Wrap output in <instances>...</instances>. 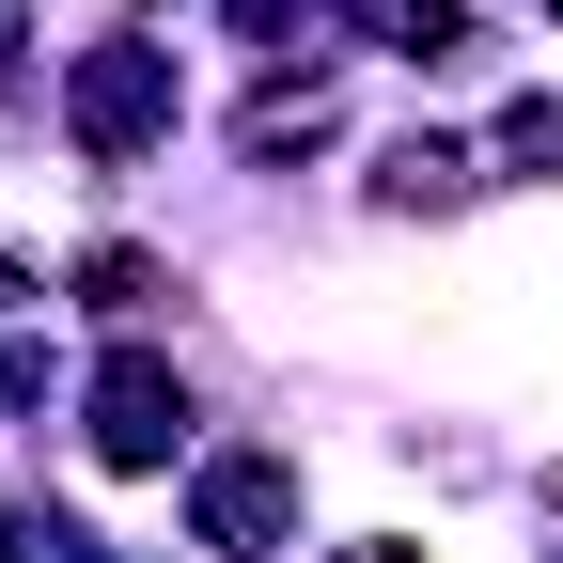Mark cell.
Returning a JSON list of instances; mask_svg holds the SVG:
<instances>
[{
	"label": "cell",
	"mask_w": 563,
	"mask_h": 563,
	"mask_svg": "<svg viewBox=\"0 0 563 563\" xmlns=\"http://www.w3.org/2000/svg\"><path fill=\"white\" fill-rule=\"evenodd\" d=\"M313 141H329V95H266L251 110V157H313Z\"/></svg>",
	"instance_id": "obj_7"
},
{
	"label": "cell",
	"mask_w": 563,
	"mask_h": 563,
	"mask_svg": "<svg viewBox=\"0 0 563 563\" xmlns=\"http://www.w3.org/2000/svg\"><path fill=\"white\" fill-rule=\"evenodd\" d=\"M16 32H32V16H16V0H0V47H16Z\"/></svg>",
	"instance_id": "obj_11"
},
{
	"label": "cell",
	"mask_w": 563,
	"mask_h": 563,
	"mask_svg": "<svg viewBox=\"0 0 563 563\" xmlns=\"http://www.w3.org/2000/svg\"><path fill=\"white\" fill-rule=\"evenodd\" d=\"M0 563H95V532L47 517V501H0Z\"/></svg>",
	"instance_id": "obj_6"
},
{
	"label": "cell",
	"mask_w": 563,
	"mask_h": 563,
	"mask_svg": "<svg viewBox=\"0 0 563 563\" xmlns=\"http://www.w3.org/2000/svg\"><path fill=\"white\" fill-rule=\"evenodd\" d=\"M548 16H563V0H548Z\"/></svg>",
	"instance_id": "obj_14"
},
{
	"label": "cell",
	"mask_w": 563,
	"mask_h": 563,
	"mask_svg": "<svg viewBox=\"0 0 563 563\" xmlns=\"http://www.w3.org/2000/svg\"><path fill=\"white\" fill-rule=\"evenodd\" d=\"M16 391H32V376H16V361H0V407H16Z\"/></svg>",
	"instance_id": "obj_12"
},
{
	"label": "cell",
	"mask_w": 563,
	"mask_h": 563,
	"mask_svg": "<svg viewBox=\"0 0 563 563\" xmlns=\"http://www.w3.org/2000/svg\"><path fill=\"white\" fill-rule=\"evenodd\" d=\"M125 16H157V0H125Z\"/></svg>",
	"instance_id": "obj_13"
},
{
	"label": "cell",
	"mask_w": 563,
	"mask_h": 563,
	"mask_svg": "<svg viewBox=\"0 0 563 563\" xmlns=\"http://www.w3.org/2000/svg\"><path fill=\"white\" fill-rule=\"evenodd\" d=\"M79 298H95V313H141V298H157V251H95Z\"/></svg>",
	"instance_id": "obj_9"
},
{
	"label": "cell",
	"mask_w": 563,
	"mask_h": 563,
	"mask_svg": "<svg viewBox=\"0 0 563 563\" xmlns=\"http://www.w3.org/2000/svg\"><path fill=\"white\" fill-rule=\"evenodd\" d=\"M173 439H188V376L157 361V344H125V361L95 376V454L110 470H173Z\"/></svg>",
	"instance_id": "obj_2"
},
{
	"label": "cell",
	"mask_w": 563,
	"mask_h": 563,
	"mask_svg": "<svg viewBox=\"0 0 563 563\" xmlns=\"http://www.w3.org/2000/svg\"><path fill=\"white\" fill-rule=\"evenodd\" d=\"M63 125H79V157H95V173L157 157V141H173V47H141V32L79 47V79H63Z\"/></svg>",
	"instance_id": "obj_1"
},
{
	"label": "cell",
	"mask_w": 563,
	"mask_h": 563,
	"mask_svg": "<svg viewBox=\"0 0 563 563\" xmlns=\"http://www.w3.org/2000/svg\"><path fill=\"white\" fill-rule=\"evenodd\" d=\"M282 532H298V454H203V548L282 563Z\"/></svg>",
	"instance_id": "obj_3"
},
{
	"label": "cell",
	"mask_w": 563,
	"mask_h": 563,
	"mask_svg": "<svg viewBox=\"0 0 563 563\" xmlns=\"http://www.w3.org/2000/svg\"><path fill=\"white\" fill-rule=\"evenodd\" d=\"M376 203H470V141H391Z\"/></svg>",
	"instance_id": "obj_5"
},
{
	"label": "cell",
	"mask_w": 563,
	"mask_h": 563,
	"mask_svg": "<svg viewBox=\"0 0 563 563\" xmlns=\"http://www.w3.org/2000/svg\"><path fill=\"white\" fill-rule=\"evenodd\" d=\"M501 157H517V173H563V95H517V110H501Z\"/></svg>",
	"instance_id": "obj_8"
},
{
	"label": "cell",
	"mask_w": 563,
	"mask_h": 563,
	"mask_svg": "<svg viewBox=\"0 0 563 563\" xmlns=\"http://www.w3.org/2000/svg\"><path fill=\"white\" fill-rule=\"evenodd\" d=\"M361 32H376V47H407V63H454V47H470L454 0H361Z\"/></svg>",
	"instance_id": "obj_4"
},
{
	"label": "cell",
	"mask_w": 563,
	"mask_h": 563,
	"mask_svg": "<svg viewBox=\"0 0 563 563\" xmlns=\"http://www.w3.org/2000/svg\"><path fill=\"white\" fill-rule=\"evenodd\" d=\"M329 563H422V548H391V532H376V548H329Z\"/></svg>",
	"instance_id": "obj_10"
}]
</instances>
